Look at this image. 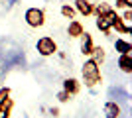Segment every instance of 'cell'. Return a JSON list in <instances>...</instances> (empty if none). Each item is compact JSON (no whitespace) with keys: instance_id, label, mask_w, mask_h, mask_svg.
<instances>
[{"instance_id":"6da1fadb","label":"cell","mask_w":132,"mask_h":118,"mask_svg":"<svg viewBox=\"0 0 132 118\" xmlns=\"http://www.w3.org/2000/svg\"><path fill=\"white\" fill-rule=\"evenodd\" d=\"M81 77H83V83H85V87H89V89L97 87V85L103 81V75H101L99 63L93 61V59L89 57L87 61L83 63V67H81Z\"/></svg>"},{"instance_id":"7a4b0ae2","label":"cell","mask_w":132,"mask_h":118,"mask_svg":"<svg viewBox=\"0 0 132 118\" xmlns=\"http://www.w3.org/2000/svg\"><path fill=\"white\" fill-rule=\"evenodd\" d=\"M24 20L30 28H42L45 24V12L42 8H28L24 14Z\"/></svg>"},{"instance_id":"3957f363","label":"cell","mask_w":132,"mask_h":118,"mask_svg":"<svg viewBox=\"0 0 132 118\" xmlns=\"http://www.w3.org/2000/svg\"><path fill=\"white\" fill-rule=\"evenodd\" d=\"M36 49L42 57H50L53 53H57V43L53 41V38L50 35H44V38L38 39V43H36Z\"/></svg>"},{"instance_id":"277c9868","label":"cell","mask_w":132,"mask_h":118,"mask_svg":"<svg viewBox=\"0 0 132 118\" xmlns=\"http://www.w3.org/2000/svg\"><path fill=\"white\" fill-rule=\"evenodd\" d=\"M110 28L116 30L118 34H130V32H132V28H128L126 24H124L122 16H120V14H118L116 10H114V14L110 16Z\"/></svg>"},{"instance_id":"5b68a950","label":"cell","mask_w":132,"mask_h":118,"mask_svg":"<svg viewBox=\"0 0 132 118\" xmlns=\"http://www.w3.org/2000/svg\"><path fill=\"white\" fill-rule=\"evenodd\" d=\"M79 39H81V53H83L85 57H91V53H93V47H95V43H93V35L87 34V32H83Z\"/></svg>"},{"instance_id":"8992f818","label":"cell","mask_w":132,"mask_h":118,"mask_svg":"<svg viewBox=\"0 0 132 118\" xmlns=\"http://www.w3.org/2000/svg\"><path fill=\"white\" fill-rule=\"evenodd\" d=\"M75 12H79L81 16H93V10H95V4L91 0H75Z\"/></svg>"},{"instance_id":"52a82bcc","label":"cell","mask_w":132,"mask_h":118,"mask_svg":"<svg viewBox=\"0 0 132 118\" xmlns=\"http://www.w3.org/2000/svg\"><path fill=\"white\" fill-rule=\"evenodd\" d=\"M103 112H105V118H120V104L114 101H109L103 108Z\"/></svg>"},{"instance_id":"ba28073f","label":"cell","mask_w":132,"mask_h":118,"mask_svg":"<svg viewBox=\"0 0 132 118\" xmlns=\"http://www.w3.org/2000/svg\"><path fill=\"white\" fill-rule=\"evenodd\" d=\"M63 90H65L69 96L79 95V90H81V83H79L77 79L69 77V79H65V81H63Z\"/></svg>"},{"instance_id":"9c48e42d","label":"cell","mask_w":132,"mask_h":118,"mask_svg":"<svg viewBox=\"0 0 132 118\" xmlns=\"http://www.w3.org/2000/svg\"><path fill=\"white\" fill-rule=\"evenodd\" d=\"M112 14H114V10L110 12L109 16H97V28H99L105 35H109L110 30H112V28H110V16H112Z\"/></svg>"},{"instance_id":"30bf717a","label":"cell","mask_w":132,"mask_h":118,"mask_svg":"<svg viewBox=\"0 0 132 118\" xmlns=\"http://www.w3.org/2000/svg\"><path fill=\"white\" fill-rule=\"evenodd\" d=\"M83 32H85V28H83V24L79 20H71L69 22V26H67V35L69 38H81Z\"/></svg>"},{"instance_id":"8fae6325","label":"cell","mask_w":132,"mask_h":118,"mask_svg":"<svg viewBox=\"0 0 132 118\" xmlns=\"http://www.w3.org/2000/svg\"><path fill=\"white\" fill-rule=\"evenodd\" d=\"M118 69H120L122 73H126V75L132 73V55L130 53H124V55L118 57Z\"/></svg>"},{"instance_id":"7c38bea8","label":"cell","mask_w":132,"mask_h":118,"mask_svg":"<svg viewBox=\"0 0 132 118\" xmlns=\"http://www.w3.org/2000/svg\"><path fill=\"white\" fill-rule=\"evenodd\" d=\"M12 108H14V101H12L10 96H8L6 101L0 102V118H10Z\"/></svg>"},{"instance_id":"4fadbf2b","label":"cell","mask_w":132,"mask_h":118,"mask_svg":"<svg viewBox=\"0 0 132 118\" xmlns=\"http://www.w3.org/2000/svg\"><path fill=\"white\" fill-rule=\"evenodd\" d=\"M114 49L118 51V55H124V53H130L132 51V43L126 41V39H122V38H118L114 41Z\"/></svg>"},{"instance_id":"5bb4252c","label":"cell","mask_w":132,"mask_h":118,"mask_svg":"<svg viewBox=\"0 0 132 118\" xmlns=\"http://www.w3.org/2000/svg\"><path fill=\"white\" fill-rule=\"evenodd\" d=\"M112 10H114V6H110L109 2H101V4H95L93 14L95 16H109Z\"/></svg>"},{"instance_id":"9a60e30c","label":"cell","mask_w":132,"mask_h":118,"mask_svg":"<svg viewBox=\"0 0 132 118\" xmlns=\"http://www.w3.org/2000/svg\"><path fill=\"white\" fill-rule=\"evenodd\" d=\"M105 57H106L105 49H103V47H97V45H95V47H93V53H91V59H93V61H97V63L101 65V63L105 61Z\"/></svg>"},{"instance_id":"2e32d148","label":"cell","mask_w":132,"mask_h":118,"mask_svg":"<svg viewBox=\"0 0 132 118\" xmlns=\"http://www.w3.org/2000/svg\"><path fill=\"white\" fill-rule=\"evenodd\" d=\"M75 14H77V12H75V8H73V6H69V4H63V6H61V16H65V18H69V20H73V18H75Z\"/></svg>"},{"instance_id":"e0dca14e","label":"cell","mask_w":132,"mask_h":118,"mask_svg":"<svg viewBox=\"0 0 132 118\" xmlns=\"http://www.w3.org/2000/svg\"><path fill=\"white\" fill-rule=\"evenodd\" d=\"M126 8L132 10V0H116V10H126Z\"/></svg>"},{"instance_id":"ac0fdd59","label":"cell","mask_w":132,"mask_h":118,"mask_svg":"<svg viewBox=\"0 0 132 118\" xmlns=\"http://www.w3.org/2000/svg\"><path fill=\"white\" fill-rule=\"evenodd\" d=\"M122 20H124V24H126L128 28H132V10H130V8H126V10H124Z\"/></svg>"},{"instance_id":"d6986e66","label":"cell","mask_w":132,"mask_h":118,"mask_svg":"<svg viewBox=\"0 0 132 118\" xmlns=\"http://www.w3.org/2000/svg\"><path fill=\"white\" fill-rule=\"evenodd\" d=\"M10 95H12V89H10V87H2V89H0V102L6 101Z\"/></svg>"},{"instance_id":"ffe728a7","label":"cell","mask_w":132,"mask_h":118,"mask_svg":"<svg viewBox=\"0 0 132 118\" xmlns=\"http://www.w3.org/2000/svg\"><path fill=\"white\" fill-rule=\"evenodd\" d=\"M57 101L59 102H67L69 101V95H67L65 90H59V93H57Z\"/></svg>"},{"instance_id":"44dd1931","label":"cell","mask_w":132,"mask_h":118,"mask_svg":"<svg viewBox=\"0 0 132 118\" xmlns=\"http://www.w3.org/2000/svg\"><path fill=\"white\" fill-rule=\"evenodd\" d=\"M10 2H12V4H14V2H16V0H10Z\"/></svg>"}]
</instances>
